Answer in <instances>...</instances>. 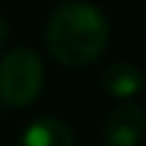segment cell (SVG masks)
<instances>
[{"mask_svg": "<svg viewBox=\"0 0 146 146\" xmlns=\"http://www.w3.org/2000/svg\"><path fill=\"white\" fill-rule=\"evenodd\" d=\"M8 33H10V26H8V18L0 13V49L5 46V41H8Z\"/></svg>", "mask_w": 146, "mask_h": 146, "instance_id": "obj_6", "label": "cell"}, {"mask_svg": "<svg viewBox=\"0 0 146 146\" xmlns=\"http://www.w3.org/2000/svg\"><path fill=\"white\" fill-rule=\"evenodd\" d=\"M146 136V113L136 103H121L103 123V141L108 146H139Z\"/></svg>", "mask_w": 146, "mask_h": 146, "instance_id": "obj_3", "label": "cell"}, {"mask_svg": "<svg viewBox=\"0 0 146 146\" xmlns=\"http://www.w3.org/2000/svg\"><path fill=\"white\" fill-rule=\"evenodd\" d=\"M146 85V74L131 62H115L103 72V87L108 95L118 100H131L136 98Z\"/></svg>", "mask_w": 146, "mask_h": 146, "instance_id": "obj_5", "label": "cell"}, {"mask_svg": "<svg viewBox=\"0 0 146 146\" xmlns=\"http://www.w3.org/2000/svg\"><path fill=\"white\" fill-rule=\"evenodd\" d=\"M18 146H74V131L54 115H41L26 126Z\"/></svg>", "mask_w": 146, "mask_h": 146, "instance_id": "obj_4", "label": "cell"}, {"mask_svg": "<svg viewBox=\"0 0 146 146\" xmlns=\"http://www.w3.org/2000/svg\"><path fill=\"white\" fill-rule=\"evenodd\" d=\"M44 41L59 64L87 67L108 49L110 26L100 8L82 0H69L51 13Z\"/></svg>", "mask_w": 146, "mask_h": 146, "instance_id": "obj_1", "label": "cell"}, {"mask_svg": "<svg viewBox=\"0 0 146 146\" xmlns=\"http://www.w3.org/2000/svg\"><path fill=\"white\" fill-rule=\"evenodd\" d=\"M46 69L38 51L15 46L0 59V103L10 108H28L44 90Z\"/></svg>", "mask_w": 146, "mask_h": 146, "instance_id": "obj_2", "label": "cell"}]
</instances>
